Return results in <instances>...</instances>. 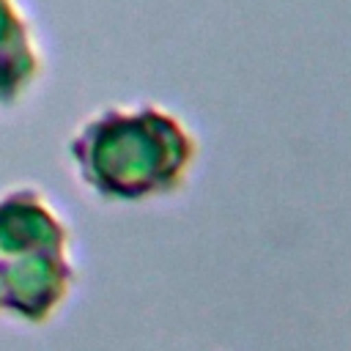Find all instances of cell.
<instances>
[{"instance_id": "cell-2", "label": "cell", "mask_w": 351, "mask_h": 351, "mask_svg": "<svg viewBox=\"0 0 351 351\" xmlns=\"http://www.w3.org/2000/svg\"><path fill=\"white\" fill-rule=\"evenodd\" d=\"M77 288L74 233L33 184L0 189V321L49 324Z\"/></svg>"}, {"instance_id": "cell-3", "label": "cell", "mask_w": 351, "mask_h": 351, "mask_svg": "<svg viewBox=\"0 0 351 351\" xmlns=\"http://www.w3.org/2000/svg\"><path fill=\"white\" fill-rule=\"evenodd\" d=\"M44 69L36 30L16 0H0V110L16 107Z\"/></svg>"}, {"instance_id": "cell-1", "label": "cell", "mask_w": 351, "mask_h": 351, "mask_svg": "<svg viewBox=\"0 0 351 351\" xmlns=\"http://www.w3.org/2000/svg\"><path fill=\"white\" fill-rule=\"evenodd\" d=\"M74 178L104 203H148L178 192L200 156L192 129L154 101L107 104L69 137Z\"/></svg>"}]
</instances>
